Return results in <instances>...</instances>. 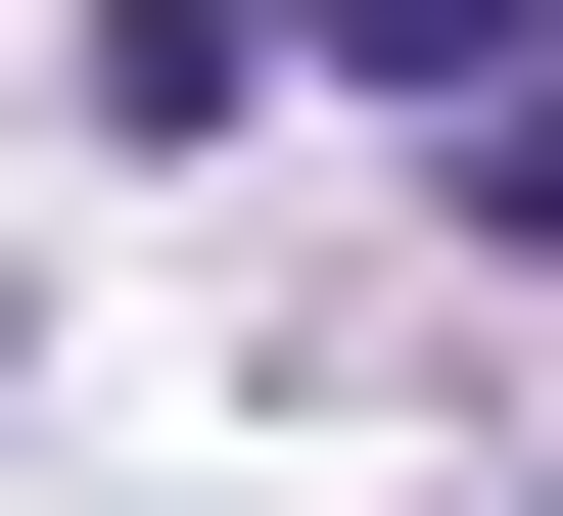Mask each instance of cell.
Wrapping results in <instances>:
<instances>
[{
    "label": "cell",
    "mask_w": 563,
    "mask_h": 516,
    "mask_svg": "<svg viewBox=\"0 0 563 516\" xmlns=\"http://www.w3.org/2000/svg\"><path fill=\"white\" fill-rule=\"evenodd\" d=\"M282 47H376L422 141H517V95H563V0H282Z\"/></svg>",
    "instance_id": "obj_1"
}]
</instances>
